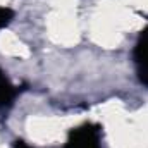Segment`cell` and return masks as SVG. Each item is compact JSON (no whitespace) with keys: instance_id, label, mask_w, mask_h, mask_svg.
I'll list each match as a JSON object with an SVG mask.
<instances>
[{"instance_id":"7a4b0ae2","label":"cell","mask_w":148,"mask_h":148,"mask_svg":"<svg viewBox=\"0 0 148 148\" xmlns=\"http://www.w3.org/2000/svg\"><path fill=\"white\" fill-rule=\"evenodd\" d=\"M134 60H136L138 76L141 83L148 86V26L143 29L141 36L138 40V45L134 48Z\"/></svg>"},{"instance_id":"5b68a950","label":"cell","mask_w":148,"mask_h":148,"mask_svg":"<svg viewBox=\"0 0 148 148\" xmlns=\"http://www.w3.org/2000/svg\"><path fill=\"white\" fill-rule=\"evenodd\" d=\"M14 148H29L28 145H24L23 141H16V145H14Z\"/></svg>"},{"instance_id":"3957f363","label":"cell","mask_w":148,"mask_h":148,"mask_svg":"<svg viewBox=\"0 0 148 148\" xmlns=\"http://www.w3.org/2000/svg\"><path fill=\"white\" fill-rule=\"evenodd\" d=\"M16 95H17V90L12 86V83L7 79V76L0 69V107L12 105Z\"/></svg>"},{"instance_id":"277c9868","label":"cell","mask_w":148,"mask_h":148,"mask_svg":"<svg viewBox=\"0 0 148 148\" xmlns=\"http://www.w3.org/2000/svg\"><path fill=\"white\" fill-rule=\"evenodd\" d=\"M12 17H14V12H12L9 7H0V29H2L3 26H7Z\"/></svg>"},{"instance_id":"6da1fadb","label":"cell","mask_w":148,"mask_h":148,"mask_svg":"<svg viewBox=\"0 0 148 148\" xmlns=\"http://www.w3.org/2000/svg\"><path fill=\"white\" fill-rule=\"evenodd\" d=\"M66 148H102L100 147V127L95 124H84L71 131Z\"/></svg>"}]
</instances>
